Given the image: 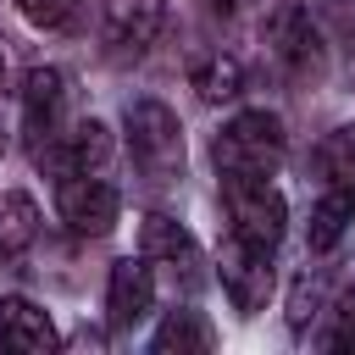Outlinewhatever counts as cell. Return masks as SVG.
<instances>
[{
	"label": "cell",
	"mask_w": 355,
	"mask_h": 355,
	"mask_svg": "<svg viewBox=\"0 0 355 355\" xmlns=\"http://www.w3.org/2000/svg\"><path fill=\"white\" fill-rule=\"evenodd\" d=\"M283 150H288V133L272 111H239L211 144L222 178H272L283 166Z\"/></svg>",
	"instance_id": "1"
},
{
	"label": "cell",
	"mask_w": 355,
	"mask_h": 355,
	"mask_svg": "<svg viewBox=\"0 0 355 355\" xmlns=\"http://www.w3.org/2000/svg\"><path fill=\"white\" fill-rule=\"evenodd\" d=\"M128 150L150 178L183 172V128L161 100H133L128 105Z\"/></svg>",
	"instance_id": "2"
},
{
	"label": "cell",
	"mask_w": 355,
	"mask_h": 355,
	"mask_svg": "<svg viewBox=\"0 0 355 355\" xmlns=\"http://www.w3.org/2000/svg\"><path fill=\"white\" fill-rule=\"evenodd\" d=\"M222 200H227V222L239 239L277 250V239L288 227V205L272 189V178H222Z\"/></svg>",
	"instance_id": "3"
},
{
	"label": "cell",
	"mask_w": 355,
	"mask_h": 355,
	"mask_svg": "<svg viewBox=\"0 0 355 355\" xmlns=\"http://www.w3.org/2000/svg\"><path fill=\"white\" fill-rule=\"evenodd\" d=\"M55 211H61V222H67L72 233L100 239V233H111V227H116L122 194H116L105 178H94V172H67V178H61V189H55Z\"/></svg>",
	"instance_id": "4"
},
{
	"label": "cell",
	"mask_w": 355,
	"mask_h": 355,
	"mask_svg": "<svg viewBox=\"0 0 355 355\" xmlns=\"http://www.w3.org/2000/svg\"><path fill=\"white\" fill-rule=\"evenodd\" d=\"M272 55H277V67L294 78V83H322L327 78V44H322V33L311 28V17L300 11V6H283L277 17H272Z\"/></svg>",
	"instance_id": "5"
},
{
	"label": "cell",
	"mask_w": 355,
	"mask_h": 355,
	"mask_svg": "<svg viewBox=\"0 0 355 355\" xmlns=\"http://www.w3.org/2000/svg\"><path fill=\"white\" fill-rule=\"evenodd\" d=\"M222 288H227V300H233V311H244V316H255L261 305H266V294H272V250L266 244H255V239H239V233H227V244H222Z\"/></svg>",
	"instance_id": "6"
},
{
	"label": "cell",
	"mask_w": 355,
	"mask_h": 355,
	"mask_svg": "<svg viewBox=\"0 0 355 355\" xmlns=\"http://www.w3.org/2000/svg\"><path fill=\"white\" fill-rule=\"evenodd\" d=\"M61 122H67V78L55 67H33L22 78V133H28L33 155L61 133Z\"/></svg>",
	"instance_id": "7"
},
{
	"label": "cell",
	"mask_w": 355,
	"mask_h": 355,
	"mask_svg": "<svg viewBox=\"0 0 355 355\" xmlns=\"http://www.w3.org/2000/svg\"><path fill=\"white\" fill-rule=\"evenodd\" d=\"M33 161H44V166H55L61 178L67 172H100L105 161H111V128L105 122H72V128H61Z\"/></svg>",
	"instance_id": "8"
},
{
	"label": "cell",
	"mask_w": 355,
	"mask_h": 355,
	"mask_svg": "<svg viewBox=\"0 0 355 355\" xmlns=\"http://www.w3.org/2000/svg\"><path fill=\"white\" fill-rule=\"evenodd\" d=\"M139 255H144V261H166L172 277H183V288H194V283L205 277V272H200V244L189 239L183 222H172V216H161V211L144 216V227H139Z\"/></svg>",
	"instance_id": "9"
},
{
	"label": "cell",
	"mask_w": 355,
	"mask_h": 355,
	"mask_svg": "<svg viewBox=\"0 0 355 355\" xmlns=\"http://www.w3.org/2000/svg\"><path fill=\"white\" fill-rule=\"evenodd\" d=\"M155 305V277H150V261L144 255H128L111 266V283H105V311H111V327L128 333L150 316Z\"/></svg>",
	"instance_id": "10"
},
{
	"label": "cell",
	"mask_w": 355,
	"mask_h": 355,
	"mask_svg": "<svg viewBox=\"0 0 355 355\" xmlns=\"http://www.w3.org/2000/svg\"><path fill=\"white\" fill-rule=\"evenodd\" d=\"M61 338H55V322L33 305V300H22V294H6L0 300V349H11V355H50Z\"/></svg>",
	"instance_id": "11"
},
{
	"label": "cell",
	"mask_w": 355,
	"mask_h": 355,
	"mask_svg": "<svg viewBox=\"0 0 355 355\" xmlns=\"http://www.w3.org/2000/svg\"><path fill=\"white\" fill-rule=\"evenodd\" d=\"M166 0H105V44L116 50H144L161 33Z\"/></svg>",
	"instance_id": "12"
},
{
	"label": "cell",
	"mask_w": 355,
	"mask_h": 355,
	"mask_svg": "<svg viewBox=\"0 0 355 355\" xmlns=\"http://www.w3.org/2000/svg\"><path fill=\"white\" fill-rule=\"evenodd\" d=\"M355 222V189L349 183H327V194L311 205V222H305V250H333Z\"/></svg>",
	"instance_id": "13"
},
{
	"label": "cell",
	"mask_w": 355,
	"mask_h": 355,
	"mask_svg": "<svg viewBox=\"0 0 355 355\" xmlns=\"http://www.w3.org/2000/svg\"><path fill=\"white\" fill-rule=\"evenodd\" d=\"M150 349L155 355H205V349H216V327L200 316V311H166V322L155 327V338H150Z\"/></svg>",
	"instance_id": "14"
},
{
	"label": "cell",
	"mask_w": 355,
	"mask_h": 355,
	"mask_svg": "<svg viewBox=\"0 0 355 355\" xmlns=\"http://www.w3.org/2000/svg\"><path fill=\"white\" fill-rule=\"evenodd\" d=\"M39 239V205L28 194H0V261H17Z\"/></svg>",
	"instance_id": "15"
},
{
	"label": "cell",
	"mask_w": 355,
	"mask_h": 355,
	"mask_svg": "<svg viewBox=\"0 0 355 355\" xmlns=\"http://www.w3.org/2000/svg\"><path fill=\"white\" fill-rule=\"evenodd\" d=\"M194 89H200V100L205 105H222V100H233L239 89H244V67H239V55H205L200 67H194Z\"/></svg>",
	"instance_id": "16"
},
{
	"label": "cell",
	"mask_w": 355,
	"mask_h": 355,
	"mask_svg": "<svg viewBox=\"0 0 355 355\" xmlns=\"http://www.w3.org/2000/svg\"><path fill=\"white\" fill-rule=\"evenodd\" d=\"M316 172L327 178V183H349L355 189V122L349 128H333L322 144H316Z\"/></svg>",
	"instance_id": "17"
},
{
	"label": "cell",
	"mask_w": 355,
	"mask_h": 355,
	"mask_svg": "<svg viewBox=\"0 0 355 355\" xmlns=\"http://www.w3.org/2000/svg\"><path fill=\"white\" fill-rule=\"evenodd\" d=\"M316 311H322V272H305V277L294 283V294H288V327L305 333Z\"/></svg>",
	"instance_id": "18"
},
{
	"label": "cell",
	"mask_w": 355,
	"mask_h": 355,
	"mask_svg": "<svg viewBox=\"0 0 355 355\" xmlns=\"http://www.w3.org/2000/svg\"><path fill=\"white\" fill-rule=\"evenodd\" d=\"M322 344H327V349H355V283L333 300V322H327Z\"/></svg>",
	"instance_id": "19"
},
{
	"label": "cell",
	"mask_w": 355,
	"mask_h": 355,
	"mask_svg": "<svg viewBox=\"0 0 355 355\" xmlns=\"http://www.w3.org/2000/svg\"><path fill=\"white\" fill-rule=\"evenodd\" d=\"M17 11L33 28H67L72 22V0H17Z\"/></svg>",
	"instance_id": "20"
},
{
	"label": "cell",
	"mask_w": 355,
	"mask_h": 355,
	"mask_svg": "<svg viewBox=\"0 0 355 355\" xmlns=\"http://www.w3.org/2000/svg\"><path fill=\"white\" fill-rule=\"evenodd\" d=\"M211 6H216V11H239L244 0H211Z\"/></svg>",
	"instance_id": "21"
},
{
	"label": "cell",
	"mask_w": 355,
	"mask_h": 355,
	"mask_svg": "<svg viewBox=\"0 0 355 355\" xmlns=\"http://www.w3.org/2000/svg\"><path fill=\"white\" fill-rule=\"evenodd\" d=\"M0 89H6V50H0Z\"/></svg>",
	"instance_id": "22"
},
{
	"label": "cell",
	"mask_w": 355,
	"mask_h": 355,
	"mask_svg": "<svg viewBox=\"0 0 355 355\" xmlns=\"http://www.w3.org/2000/svg\"><path fill=\"white\" fill-rule=\"evenodd\" d=\"M0 150H6V128H0Z\"/></svg>",
	"instance_id": "23"
}]
</instances>
